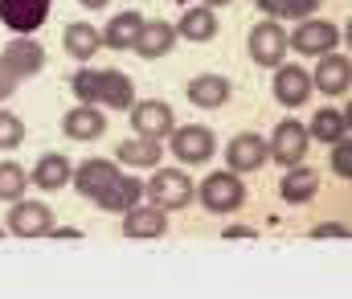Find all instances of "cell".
Returning a JSON list of instances; mask_svg holds the SVG:
<instances>
[{
	"label": "cell",
	"instance_id": "cell-5",
	"mask_svg": "<svg viewBox=\"0 0 352 299\" xmlns=\"http://www.w3.org/2000/svg\"><path fill=\"white\" fill-rule=\"evenodd\" d=\"M340 29L332 25V21H316V16H307V21H295V29L287 33V49H295V54H303V58H324V54H332L336 45H340Z\"/></svg>",
	"mask_w": 352,
	"mask_h": 299
},
{
	"label": "cell",
	"instance_id": "cell-18",
	"mask_svg": "<svg viewBox=\"0 0 352 299\" xmlns=\"http://www.w3.org/2000/svg\"><path fill=\"white\" fill-rule=\"evenodd\" d=\"M107 131V115L98 111V107H90V102H78L74 111H66L62 115V135H70V140H98Z\"/></svg>",
	"mask_w": 352,
	"mask_h": 299
},
{
	"label": "cell",
	"instance_id": "cell-33",
	"mask_svg": "<svg viewBox=\"0 0 352 299\" xmlns=\"http://www.w3.org/2000/svg\"><path fill=\"white\" fill-rule=\"evenodd\" d=\"M258 4V12H266L270 21H278V0H254Z\"/></svg>",
	"mask_w": 352,
	"mask_h": 299
},
{
	"label": "cell",
	"instance_id": "cell-24",
	"mask_svg": "<svg viewBox=\"0 0 352 299\" xmlns=\"http://www.w3.org/2000/svg\"><path fill=\"white\" fill-rule=\"evenodd\" d=\"M140 29H144V16L140 12H115L107 21V29H98V37H102L107 49H131L135 37H140Z\"/></svg>",
	"mask_w": 352,
	"mask_h": 299
},
{
	"label": "cell",
	"instance_id": "cell-35",
	"mask_svg": "<svg viewBox=\"0 0 352 299\" xmlns=\"http://www.w3.org/2000/svg\"><path fill=\"white\" fill-rule=\"evenodd\" d=\"M78 4H87V8H107L111 0H78Z\"/></svg>",
	"mask_w": 352,
	"mask_h": 299
},
{
	"label": "cell",
	"instance_id": "cell-26",
	"mask_svg": "<svg viewBox=\"0 0 352 299\" xmlns=\"http://www.w3.org/2000/svg\"><path fill=\"white\" fill-rule=\"evenodd\" d=\"M140 201H144V181H140V177H119L94 205L107 209V213H127V209L140 205Z\"/></svg>",
	"mask_w": 352,
	"mask_h": 299
},
{
	"label": "cell",
	"instance_id": "cell-28",
	"mask_svg": "<svg viewBox=\"0 0 352 299\" xmlns=\"http://www.w3.org/2000/svg\"><path fill=\"white\" fill-rule=\"evenodd\" d=\"M25 189H29V173H25L21 164L4 160V164H0V201H21Z\"/></svg>",
	"mask_w": 352,
	"mask_h": 299
},
{
	"label": "cell",
	"instance_id": "cell-20",
	"mask_svg": "<svg viewBox=\"0 0 352 299\" xmlns=\"http://www.w3.org/2000/svg\"><path fill=\"white\" fill-rule=\"evenodd\" d=\"M70 173H74V164H70L62 152H45V156L37 160V168L29 173V181H33L41 193H58V189L70 185Z\"/></svg>",
	"mask_w": 352,
	"mask_h": 299
},
{
	"label": "cell",
	"instance_id": "cell-1",
	"mask_svg": "<svg viewBox=\"0 0 352 299\" xmlns=\"http://www.w3.org/2000/svg\"><path fill=\"white\" fill-rule=\"evenodd\" d=\"M74 95L90 107H107V111H127L135 102V82L123 74V70H94L82 66L74 78H70Z\"/></svg>",
	"mask_w": 352,
	"mask_h": 299
},
{
	"label": "cell",
	"instance_id": "cell-30",
	"mask_svg": "<svg viewBox=\"0 0 352 299\" xmlns=\"http://www.w3.org/2000/svg\"><path fill=\"white\" fill-rule=\"evenodd\" d=\"M320 4H324V0H278V16H287V21H307V16L320 12Z\"/></svg>",
	"mask_w": 352,
	"mask_h": 299
},
{
	"label": "cell",
	"instance_id": "cell-8",
	"mask_svg": "<svg viewBox=\"0 0 352 299\" xmlns=\"http://www.w3.org/2000/svg\"><path fill=\"white\" fill-rule=\"evenodd\" d=\"M173 156L180 164H209V156L217 152V140L209 127L201 123H184V127H173Z\"/></svg>",
	"mask_w": 352,
	"mask_h": 299
},
{
	"label": "cell",
	"instance_id": "cell-11",
	"mask_svg": "<svg viewBox=\"0 0 352 299\" xmlns=\"http://www.w3.org/2000/svg\"><path fill=\"white\" fill-rule=\"evenodd\" d=\"M349 87H352L349 54H340V49L324 54L320 66H316V74H311V91H320V95H328V99H340V95H349Z\"/></svg>",
	"mask_w": 352,
	"mask_h": 299
},
{
	"label": "cell",
	"instance_id": "cell-14",
	"mask_svg": "<svg viewBox=\"0 0 352 299\" xmlns=\"http://www.w3.org/2000/svg\"><path fill=\"white\" fill-rule=\"evenodd\" d=\"M266 160V140L263 135H254V131H242V135H234L230 140V148H226V164H230V173H258Z\"/></svg>",
	"mask_w": 352,
	"mask_h": 299
},
{
	"label": "cell",
	"instance_id": "cell-17",
	"mask_svg": "<svg viewBox=\"0 0 352 299\" xmlns=\"http://www.w3.org/2000/svg\"><path fill=\"white\" fill-rule=\"evenodd\" d=\"M316 193H320V173L311 164H291L287 177L278 181V197L287 205H307Z\"/></svg>",
	"mask_w": 352,
	"mask_h": 299
},
{
	"label": "cell",
	"instance_id": "cell-9",
	"mask_svg": "<svg viewBox=\"0 0 352 299\" xmlns=\"http://www.w3.org/2000/svg\"><path fill=\"white\" fill-rule=\"evenodd\" d=\"M4 230L16 234V238H45L54 230V209L45 201H12Z\"/></svg>",
	"mask_w": 352,
	"mask_h": 299
},
{
	"label": "cell",
	"instance_id": "cell-12",
	"mask_svg": "<svg viewBox=\"0 0 352 299\" xmlns=\"http://www.w3.org/2000/svg\"><path fill=\"white\" fill-rule=\"evenodd\" d=\"M127 115H131V131H135V135H148V140H164V135L176 127L173 107H168V102H160V99L131 102V107H127Z\"/></svg>",
	"mask_w": 352,
	"mask_h": 299
},
{
	"label": "cell",
	"instance_id": "cell-7",
	"mask_svg": "<svg viewBox=\"0 0 352 299\" xmlns=\"http://www.w3.org/2000/svg\"><path fill=\"white\" fill-rule=\"evenodd\" d=\"M50 8L54 0H0V25L16 37H29L50 21Z\"/></svg>",
	"mask_w": 352,
	"mask_h": 299
},
{
	"label": "cell",
	"instance_id": "cell-36",
	"mask_svg": "<svg viewBox=\"0 0 352 299\" xmlns=\"http://www.w3.org/2000/svg\"><path fill=\"white\" fill-rule=\"evenodd\" d=\"M205 8H221V4H230V0H201Z\"/></svg>",
	"mask_w": 352,
	"mask_h": 299
},
{
	"label": "cell",
	"instance_id": "cell-2",
	"mask_svg": "<svg viewBox=\"0 0 352 299\" xmlns=\"http://www.w3.org/2000/svg\"><path fill=\"white\" fill-rule=\"evenodd\" d=\"M45 70V45L33 37H12L0 49V99H8L21 82L37 78Z\"/></svg>",
	"mask_w": 352,
	"mask_h": 299
},
{
	"label": "cell",
	"instance_id": "cell-19",
	"mask_svg": "<svg viewBox=\"0 0 352 299\" xmlns=\"http://www.w3.org/2000/svg\"><path fill=\"white\" fill-rule=\"evenodd\" d=\"M168 230V213L164 209H156V205H131L127 213H123V234L127 238H160Z\"/></svg>",
	"mask_w": 352,
	"mask_h": 299
},
{
	"label": "cell",
	"instance_id": "cell-23",
	"mask_svg": "<svg viewBox=\"0 0 352 299\" xmlns=\"http://www.w3.org/2000/svg\"><path fill=\"white\" fill-rule=\"evenodd\" d=\"M176 37H184V41H213L217 37V12L205 8V4L184 8V16L176 21Z\"/></svg>",
	"mask_w": 352,
	"mask_h": 299
},
{
	"label": "cell",
	"instance_id": "cell-15",
	"mask_svg": "<svg viewBox=\"0 0 352 299\" xmlns=\"http://www.w3.org/2000/svg\"><path fill=\"white\" fill-rule=\"evenodd\" d=\"M274 99L283 102V107H303V102L311 99V74L303 70V66H287V62H278L274 66Z\"/></svg>",
	"mask_w": 352,
	"mask_h": 299
},
{
	"label": "cell",
	"instance_id": "cell-37",
	"mask_svg": "<svg viewBox=\"0 0 352 299\" xmlns=\"http://www.w3.org/2000/svg\"><path fill=\"white\" fill-rule=\"evenodd\" d=\"M4 234H8V230H4V225H0V238H4Z\"/></svg>",
	"mask_w": 352,
	"mask_h": 299
},
{
	"label": "cell",
	"instance_id": "cell-31",
	"mask_svg": "<svg viewBox=\"0 0 352 299\" xmlns=\"http://www.w3.org/2000/svg\"><path fill=\"white\" fill-rule=\"evenodd\" d=\"M332 173H336L340 181L352 177V144L349 140H336V144H332Z\"/></svg>",
	"mask_w": 352,
	"mask_h": 299
},
{
	"label": "cell",
	"instance_id": "cell-13",
	"mask_svg": "<svg viewBox=\"0 0 352 299\" xmlns=\"http://www.w3.org/2000/svg\"><path fill=\"white\" fill-rule=\"evenodd\" d=\"M74 189L82 193V197H90V201H98L123 173H119V164H111V160H102V156H94V160H82L74 173Z\"/></svg>",
	"mask_w": 352,
	"mask_h": 299
},
{
	"label": "cell",
	"instance_id": "cell-34",
	"mask_svg": "<svg viewBox=\"0 0 352 299\" xmlns=\"http://www.w3.org/2000/svg\"><path fill=\"white\" fill-rule=\"evenodd\" d=\"M45 238H82V230H70V225H66V230H58V225H54Z\"/></svg>",
	"mask_w": 352,
	"mask_h": 299
},
{
	"label": "cell",
	"instance_id": "cell-22",
	"mask_svg": "<svg viewBox=\"0 0 352 299\" xmlns=\"http://www.w3.org/2000/svg\"><path fill=\"white\" fill-rule=\"evenodd\" d=\"M62 49L74 58V62H90L98 49H102V37L90 21H70L66 33H62Z\"/></svg>",
	"mask_w": 352,
	"mask_h": 299
},
{
	"label": "cell",
	"instance_id": "cell-3",
	"mask_svg": "<svg viewBox=\"0 0 352 299\" xmlns=\"http://www.w3.org/2000/svg\"><path fill=\"white\" fill-rule=\"evenodd\" d=\"M144 197H148V205H156L164 213H176V209H184L197 197V185L188 181L184 168H156L152 181L144 185Z\"/></svg>",
	"mask_w": 352,
	"mask_h": 299
},
{
	"label": "cell",
	"instance_id": "cell-32",
	"mask_svg": "<svg viewBox=\"0 0 352 299\" xmlns=\"http://www.w3.org/2000/svg\"><path fill=\"white\" fill-rule=\"evenodd\" d=\"M311 238H349V225L344 221H324L311 230Z\"/></svg>",
	"mask_w": 352,
	"mask_h": 299
},
{
	"label": "cell",
	"instance_id": "cell-27",
	"mask_svg": "<svg viewBox=\"0 0 352 299\" xmlns=\"http://www.w3.org/2000/svg\"><path fill=\"white\" fill-rule=\"evenodd\" d=\"M307 135L311 140H324V144H336V140H349V115L336 111V107H320L307 123Z\"/></svg>",
	"mask_w": 352,
	"mask_h": 299
},
{
	"label": "cell",
	"instance_id": "cell-4",
	"mask_svg": "<svg viewBox=\"0 0 352 299\" xmlns=\"http://www.w3.org/2000/svg\"><path fill=\"white\" fill-rule=\"evenodd\" d=\"M192 201H201L209 213H234V209L246 205V185H242L238 173L221 168V173H209V177L201 181V189H197Z\"/></svg>",
	"mask_w": 352,
	"mask_h": 299
},
{
	"label": "cell",
	"instance_id": "cell-29",
	"mask_svg": "<svg viewBox=\"0 0 352 299\" xmlns=\"http://www.w3.org/2000/svg\"><path fill=\"white\" fill-rule=\"evenodd\" d=\"M25 144V119L8 107H0V152H16Z\"/></svg>",
	"mask_w": 352,
	"mask_h": 299
},
{
	"label": "cell",
	"instance_id": "cell-10",
	"mask_svg": "<svg viewBox=\"0 0 352 299\" xmlns=\"http://www.w3.org/2000/svg\"><path fill=\"white\" fill-rule=\"evenodd\" d=\"M246 45H250V58L258 66H266V70L278 66V62H287V29L278 21H270V16L250 29V41Z\"/></svg>",
	"mask_w": 352,
	"mask_h": 299
},
{
	"label": "cell",
	"instance_id": "cell-25",
	"mask_svg": "<svg viewBox=\"0 0 352 299\" xmlns=\"http://www.w3.org/2000/svg\"><path fill=\"white\" fill-rule=\"evenodd\" d=\"M115 160H119V164H135V168H160L164 148H160V140L135 135V140H123V144L115 148Z\"/></svg>",
	"mask_w": 352,
	"mask_h": 299
},
{
	"label": "cell",
	"instance_id": "cell-16",
	"mask_svg": "<svg viewBox=\"0 0 352 299\" xmlns=\"http://www.w3.org/2000/svg\"><path fill=\"white\" fill-rule=\"evenodd\" d=\"M176 45V25L173 21H144V29H140V37H135V54L144 58V62H156V58H164V54H173Z\"/></svg>",
	"mask_w": 352,
	"mask_h": 299
},
{
	"label": "cell",
	"instance_id": "cell-21",
	"mask_svg": "<svg viewBox=\"0 0 352 299\" xmlns=\"http://www.w3.org/2000/svg\"><path fill=\"white\" fill-rule=\"evenodd\" d=\"M230 95H234V87H230L226 74H197V78L188 82V102H192V107H205V111L226 107Z\"/></svg>",
	"mask_w": 352,
	"mask_h": 299
},
{
	"label": "cell",
	"instance_id": "cell-6",
	"mask_svg": "<svg viewBox=\"0 0 352 299\" xmlns=\"http://www.w3.org/2000/svg\"><path fill=\"white\" fill-rule=\"evenodd\" d=\"M307 148H311V135H307V127H303L299 119H283V123L270 131L266 156H270L274 164L291 168V164H303V160H307Z\"/></svg>",
	"mask_w": 352,
	"mask_h": 299
}]
</instances>
